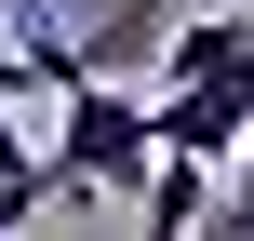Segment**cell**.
Here are the masks:
<instances>
[{
    "instance_id": "6da1fadb",
    "label": "cell",
    "mask_w": 254,
    "mask_h": 241,
    "mask_svg": "<svg viewBox=\"0 0 254 241\" xmlns=\"http://www.w3.org/2000/svg\"><path fill=\"white\" fill-rule=\"evenodd\" d=\"M147 174H161V107L121 94L107 67H80L67 121H54V188L67 201H147Z\"/></svg>"
},
{
    "instance_id": "7a4b0ae2",
    "label": "cell",
    "mask_w": 254,
    "mask_h": 241,
    "mask_svg": "<svg viewBox=\"0 0 254 241\" xmlns=\"http://www.w3.org/2000/svg\"><path fill=\"white\" fill-rule=\"evenodd\" d=\"M254 67V13H188L174 0V27H161V80H228Z\"/></svg>"
},
{
    "instance_id": "3957f363",
    "label": "cell",
    "mask_w": 254,
    "mask_h": 241,
    "mask_svg": "<svg viewBox=\"0 0 254 241\" xmlns=\"http://www.w3.org/2000/svg\"><path fill=\"white\" fill-rule=\"evenodd\" d=\"M27 161H40V148H27V134H13V94H0V188H13V174H27Z\"/></svg>"
},
{
    "instance_id": "277c9868",
    "label": "cell",
    "mask_w": 254,
    "mask_h": 241,
    "mask_svg": "<svg viewBox=\"0 0 254 241\" xmlns=\"http://www.w3.org/2000/svg\"><path fill=\"white\" fill-rule=\"evenodd\" d=\"M228 215L254 228V134H241V174H228Z\"/></svg>"
}]
</instances>
